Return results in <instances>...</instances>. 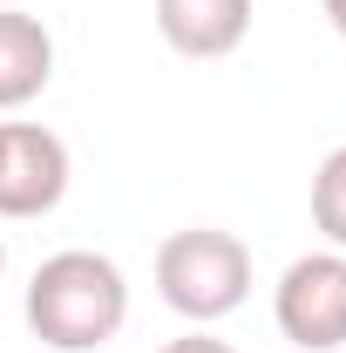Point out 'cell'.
I'll use <instances>...</instances> for the list:
<instances>
[{
  "label": "cell",
  "instance_id": "7",
  "mask_svg": "<svg viewBox=\"0 0 346 353\" xmlns=\"http://www.w3.org/2000/svg\"><path fill=\"white\" fill-rule=\"evenodd\" d=\"M312 231L333 252H346V143L326 150V163L312 170Z\"/></svg>",
  "mask_w": 346,
  "mask_h": 353
},
{
  "label": "cell",
  "instance_id": "9",
  "mask_svg": "<svg viewBox=\"0 0 346 353\" xmlns=\"http://www.w3.org/2000/svg\"><path fill=\"white\" fill-rule=\"evenodd\" d=\"M326 21H333V34L346 41V0H326Z\"/></svg>",
  "mask_w": 346,
  "mask_h": 353
},
{
  "label": "cell",
  "instance_id": "5",
  "mask_svg": "<svg viewBox=\"0 0 346 353\" xmlns=\"http://www.w3.org/2000/svg\"><path fill=\"white\" fill-rule=\"evenodd\" d=\"M156 34L183 61H224L252 34V0H156Z\"/></svg>",
  "mask_w": 346,
  "mask_h": 353
},
{
  "label": "cell",
  "instance_id": "8",
  "mask_svg": "<svg viewBox=\"0 0 346 353\" xmlns=\"http://www.w3.org/2000/svg\"><path fill=\"white\" fill-rule=\"evenodd\" d=\"M163 353H238L231 347V340H217V333H204V326H197V333H183V340H170V347Z\"/></svg>",
  "mask_w": 346,
  "mask_h": 353
},
{
  "label": "cell",
  "instance_id": "4",
  "mask_svg": "<svg viewBox=\"0 0 346 353\" xmlns=\"http://www.w3.org/2000/svg\"><path fill=\"white\" fill-rule=\"evenodd\" d=\"M68 197V143L41 123H0V218H48Z\"/></svg>",
  "mask_w": 346,
  "mask_h": 353
},
{
  "label": "cell",
  "instance_id": "10",
  "mask_svg": "<svg viewBox=\"0 0 346 353\" xmlns=\"http://www.w3.org/2000/svg\"><path fill=\"white\" fill-rule=\"evenodd\" d=\"M0 279H7V245H0Z\"/></svg>",
  "mask_w": 346,
  "mask_h": 353
},
{
  "label": "cell",
  "instance_id": "1",
  "mask_svg": "<svg viewBox=\"0 0 346 353\" xmlns=\"http://www.w3.org/2000/svg\"><path fill=\"white\" fill-rule=\"evenodd\" d=\"M28 333L54 353H95L130 319V279L109 252H54L28 279Z\"/></svg>",
  "mask_w": 346,
  "mask_h": 353
},
{
  "label": "cell",
  "instance_id": "2",
  "mask_svg": "<svg viewBox=\"0 0 346 353\" xmlns=\"http://www.w3.org/2000/svg\"><path fill=\"white\" fill-rule=\"evenodd\" d=\"M156 292L190 326L231 319V312L252 299V252H245V238L238 231H217V224L170 231L156 245Z\"/></svg>",
  "mask_w": 346,
  "mask_h": 353
},
{
  "label": "cell",
  "instance_id": "3",
  "mask_svg": "<svg viewBox=\"0 0 346 353\" xmlns=\"http://www.w3.org/2000/svg\"><path fill=\"white\" fill-rule=\"evenodd\" d=\"M272 319L299 353H340L346 347V252H305L285 265L278 292H272Z\"/></svg>",
  "mask_w": 346,
  "mask_h": 353
},
{
  "label": "cell",
  "instance_id": "6",
  "mask_svg": "<svg viewBox=\"0 0 346 353\" xmlns=\"http://www.w3.org/2000/svg\"><path fill=\"white\" fill-rule=\"evenodd\" d=\"M54 82V34L34 14L0 7V109H28Z\"/></svg>",
  "mask_w": 346,
  "mask_h": 353
}]
</instances>
